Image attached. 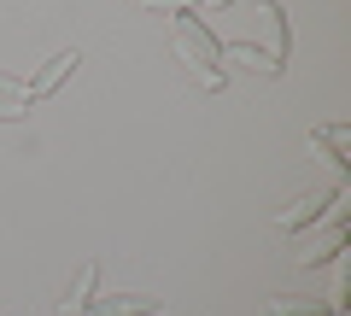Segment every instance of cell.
Segmentation results:
<instances>
[{"mask_svg": "<svg viewBox=\"0 0 351 316\" xmlns=\"http://www.w3.org/2000/svg\"><path fill=\"white\" fill-rule=\"evenodd\" d=\"M76 64H82L76 53H53V59H47V64H41V71H36V76L24 82V100H29V106H36V100H47V94L59 88V82H64V76L76 71Z\"/></svg>", "mask_w": 351, "mask_h": 316, "instance_id": "obj_4", "label": "cell"}, {"mask_svg": "<svg viewBox=\"0 0 351 316\" xmlns=\"http://www.w3.org/2000/svg\"><path fill=\"white\" fill-rule=\"evenodd\" d=\"M269 316H334L328 299H269Z\"/></svg>", "mask_w": 351, "mask_h": 316, "instance_id": "obj_10", "label": "cell"}, {"mask_svg": "<svg viewBox=\"0 0 351 316\" xmlns=\"http://www.w3.org/2000/svg\"><path fill=\"white\" fill-rule=\"evenodd\" d=\"M205 6H211V12H223V6H228V0H205Z\"/></svg>", "mask_w": 351, "mask_h": 316, "instance_id": "obj_12", "label": "cell"}, {"mask_svg": "<svg viewBox=\"0 0 351 316\" xmlns=\"http://www.w3.org/2000/svg\"><path fill=\"white\" fill-rule=\"evenodd\" d=\"M258 18H263V36H269V53L287 59V18H281L276 0H258Z\"/></svg>", "mask_w": 351, "mask_h": 316, "instance_id": "obj_7", "label": "cell"}, {"mask_svg": "<svg viewBox=\"0 0 351 316\" xmlns=\"http://www.w3.org/2000/svg\"><path fill=\"white\" fill-rule=\"evenodd\" d=\"M311 141L328 152V165H334L339 176H351V135H346L339 123H316V129H311Z\"/></svg>", "mask_w": 351, "mask_h": 316, "instance_id": "obj_5", "label": "cell"}, {"mask_svg": "<svg viewBox=\"0 0 351 316\" xmlns=\"http://www.w3.org/2000/svg\"><path fill=\"white\" fill-rule=\"evenodd\" d=\"M94 281H100V264H82L71 276V293H64V304H59V316H82V304L94 299Z\"/></svg>", "mask_w": 351, "mask_h": 316, "instance_id": "obj_6", "label": "cell"}, {"mask_svg": "<svg viewBox=\"0 0 351 316\" xmlns=\"http://www.w3.org/2000/svg\"><path fill=\"white\" fill-rule=\"evenodd\" d=\"M29 100H24V76H0V117H24Z\"/></svg>", "mask_w": 351, "mask_h": 316, "instance_id": "obj_9", "label": "cell"}, {"mask_svg": "<svg viewBox=\"0 0 351 316\" xmlns=\"http://www.w3.org/2000/svg\"><path fill=\"white\" fill-rule=\"evenodd\" d=\"M176 18V53H182V64H188L193 71V82H199V88H223V41L211 36V24H205V12L199 6H182V12H170Z\"/></svg>", "mask_w": 351, "mask_h": 316, "instance_id": "obj_1", "label": "cell"}, {"mask_svg": "<svg viewBox=\"0 0 351 316\" xmlns=\"http://www.w3.org/2000/svg\"><path fill=\"white\" fill-rule=\"evenodd\" d=\"M339 199H346V193H339V182H334V188H311V193H304V199H293L287 211L276 217V223L287 228V234H299V228H311V223H316V217H322V211H334Z\"/></svg>", "mask_w": 351, "mask_h": 316, "instance_id": "obj_2", "label": "cell"}, {"mask_svg": "<svg viewBox=\"0 0 351 316\" xmlns=\"http://www.w3.org/2000/svg\"><path fill=\"white\" fill-rule=\"evenodd\" d=\"M82 316H158V299H147V293H106V299H88Z\"/></svg>", "mask_w": 351, "mask_h": 316, "instance_id": "obj_3", "label": "cell"}, {"mask_svg": "<svg viewBox=\"0 0 351 316\" xmlns=\"http://www.w3.org/2000/svg\"><path fill=\"white\" fill-rule=\"evenodd\" d=\"M223 53H228V59H240V64H252V71H269V76L281 71V59L269 47H258V41H228Z\"/></svg>", "mask_w": 351, "mask_h": 316, "instance_id": "obj_8", "label": "cell"}, {"mask_svg": "<svg viewBox=\"0 0 351 316\" xmlns=\"http://www.w3.org/2000/svg\"><path fill=\"white\" fill-rule=\"evenodd\" d=\"M147 6H170V12H182V6H193V0H147Z\"/></svg>", "mask_w": 351, "mask_h": 316, "instance_id": "obj_11", "label": "cell"}]
</instances>
